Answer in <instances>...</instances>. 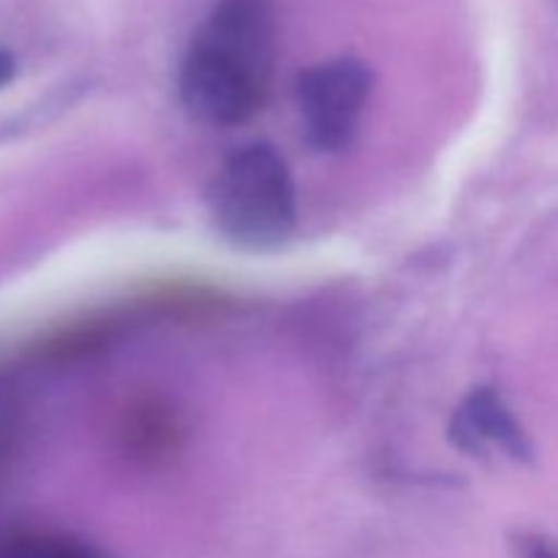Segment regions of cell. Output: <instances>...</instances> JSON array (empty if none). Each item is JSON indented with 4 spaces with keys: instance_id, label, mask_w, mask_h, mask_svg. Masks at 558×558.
<instances>
[{
    "instance_id": "1",
    "label": "cell",
    "mask_w": 558,
    "mask_h": 558,
    "mask_svg": "<svg viewBox=\"0 0 558 558\" xmlns=\"http://www.w3.org/2000/svg\"><path fill=\"white\" fill-rule=\"evenodd\" d=\"M276 69L270 0H221L185 49L180 101L199 123L243 125L267 104Z\"/></svg>"
},
{
    "instance_id": "2",
    "label": "cell",
    "mask_w": 558,
    "mask_h": 558,
    "mask_svg": "<svg viewBox=\"0 0 558 558\" xmlns=\"http://www.w3.org/2000/svg\"><path fill=\"white\" fill-rule=\"evenodd\" d=\"M210 216L234 248H283L298 232V191L281 153L265 142L234 150L213 180Z\"/></svg>"
},
{
    "instance_id": "3",
    "label": "cell",
    "mask_w": 558,
    "mask_h": 558,
    "mask_svg": "<svg viewBox=\"0 0 558 558\" xmlns=\"http://www.w3.org/2000/svg\"><path fill=\"white\" fill-rule=\"evenodd\" d=\"M374 90V71L357 58H332L298 76L294 98L305 140L319 153H341L354 142Z\"/></svg>"
},
{
    "instance_id": "4",
    "label": "cell",
    "mask_w": 558,
    "mask_h": 558,
    "mask_svg": "<svg viewBox=\"0 0 558 558\" xmlns=\"http://www.w3.org/2000/svg\"><path fill=\"white\" fill-rule=\"evenodd\" d=\"M450 436L458 450L474 458H485L490 452H501L515 463H529L534 458L526 430L494 387H477L463 398L452 414Z\"/></svg>"
},
{
    "instance_id": "5",
    "label": "cell",
    "mask_w": 558,
    "mask_h": 558,
    "mask_svg": "<svg viewBox=\"0 0 558 558\" xmlns=\"http://www.w3.org/2000/svg\"><path fill=\"white\" fill-rule=\"evenodd\" d=\"M0 558H109L101 550L58 534H14L0 543Z\"/></svg>"
},
{
    "instance_id": "6",
    "label": "cell",
    "mask_w": 558,
    "mask_h": 558,
    "mask_svg": "<svg viewBox=\"0 0 558 558\" xmlns=\"http://www.w3.org/2000/svg\"><path fill=\"white\" fill-rule=\"evenodd\" d=\"M512 558H558V543L537 532L512 534Z\"/></svg>"
},
{
    "instance_id": "7",
    "label": "cell",
    "mask_w": 558,
    "mask_h": 558,
    "mask_svg": "<svg viewBox=\"0 0 558 558\" xmlns=\"http://www.w3.org/2000/svg\"><path fill=\"white\" fill-rule=\"evenodd\" d=\"M11 76H14V60H11V54H5L0 49V87L9 85Z\"/></svg>"
}]
</instances>
